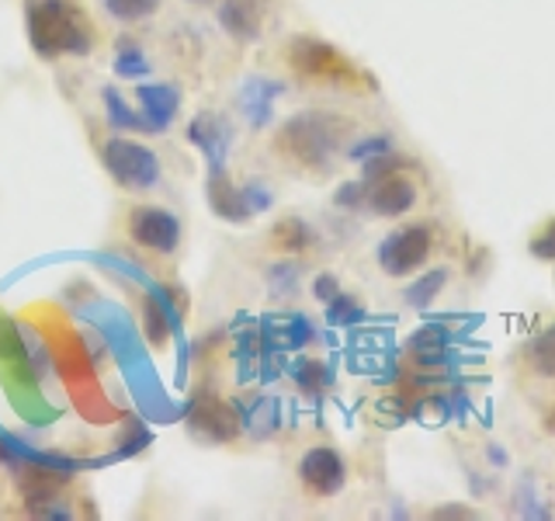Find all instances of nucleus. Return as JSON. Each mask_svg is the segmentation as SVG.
Returning a JSON list of instances; mask_svg holds the SVG:
<instances>
[{
  "label": "nucleus",
  "mask_w": 555,
  "mask_h": 521,
  "mask_svg": "<svg viewBox=\"0 0 555 521\" xmlns=\"http://www.w3.org/2000/svg\"><path fill=\"white\" fill-rule=\"evenodd\" d=\"M531 365H534V372L538 376H555V327H548L545 334H538L531 341Z\"/></svg>",
  "instance_id": "obj_19"
},
{
  "label": "nucleus",
  "mask_w": 555,
  "mask_h": 521,
  "mask_svg": "<svg viewBox=\"0 0 555 521\" xmlns=\"http://www.w3.org/2000/svg\"><path fill=\"white\" fill-rule=\"evenodd\" d=\"M337 205H340V208H358V205H364V181L340 185V191H337Z\"/></svg>",
  "instance_id": "obj_26"
},
{
  "label": "nucleus",
  "mask_w": 555,
  "mask_h": 521,
  "mask_svg": "<svg viewBox=\"0 0 555 521\" xmlns=\"http://www.w3.org/2000/svg\"><path fill=\"white\" fill-rule=\"evenodd\" d=\"M115 66H118V74H126V77H139V74H146V60H143V52H139L135 46H126L115 56Z\"/></svg>",
  "instance_id": "obj_23"
},
{
  "label": "nucleus",
  "mask_w": 555,
  "mask_h": 521,
  "mask_svg": "<svg viewBox=\"0 0 555 521\" xmlns=\"http://www.w3.org/2000/svg\"><path fill=\"white\" fill-rule=\"evenodd\" d=\"M264 8L268 0H222L219 22L236 39H257L260 22H264Z\"/></svg>",
  "instance_id": "obj_11"
},
{
  "label": "nucleus",
  "mask_w": 555,
  "mask_h": 521,
  "mask_svg": "<svg viewBox=\"0 0 555 521\" xmlns=\"http://www.w3.org/2000/svg\"><path fill=\"white\" fill-rule=\"evenodd\" d=\"M337 292H340V285H337V278H334V275H320L317 282H312V295H317L320 303H330Z\"/></svg>",
  "instance_id": "obj_27"
},
{
  "label": "nucleus",
  "mask_w": 555,
  "mask_h": 521,
  "mask_svg": "<svg viewBox=\"0 0 555 521\" xmlns=\"http://www.w3.org/2000/svg\"><path fill=\"white\" fill-rule=\"evenodd\" d=\"M326 320L334 327H354L364 320V306L358 300H351L347 292H337L334 300L326 303Z\"/></svg>",
  "instance_id": "obj_18"
},
{
  "label": "nucleus",
  "mask_w": 555,
  "mask_h": 521,
  "mask_svg": "<svg viewBox=\"0 0 555 521\" xmlns=\"http://www.w3.org/2000/svg\"><path fill=\"white\" fill-rule=\"evenodd\" d=\"M104 167L108 174L126 188H153L160 178V161L156 153L132 143V139H112L104 147Z\"/></svg>",
  "instance_id": "obj_4"
},
{
  "label": "nucleus",
  "mask_w": 555,
  "mask_h": 521,
  "mask_svg": "<svg viewBox=\"0 0 555 521\" xmlns=\"http://www.w3.org/2000/svg\"><path fill=\"white\" fill-rule=\"evenodd\" d=\"M406 347L424 372H441L455 365V334L444 323H424L416 334H410Z\"/></svg>",
  "instance_id": "obj_9"
},
{
  "label": "nucleus",
  "mask_w": 555,
  "mask_h": 521,
  "mask_svg": "<svg viewBox=\"0 0 555 521\" xmlns=\"http://www.w3.org/2000/svg\"><path fill=\"white\" fill-rule=\"evenodd\" d=\"M274 91H282L278 84H268V80H250L247 91H243V112L250 115L254 126H264L271 118V101H274Z\"/></svg>",
  "instance_id": "obj_15"
},
{
  "label": "nucleus",
  "mask_w": 555,
  "mask_h": 521,
  "mask_svg": "<svg viewBox=\"0 0 555 521\" xmlns=\"http://www.w3.org/2000/svg\"><path fill=\"white\" fill-rule=\"evenodd\" d=\"M292 379H295V386H299L306 396H320L326 386H330V369L323 361H312V358H302V361H295V369H292Z\"/></svg>",
  "instance_id": "obj_17"
},
{
  "label": "nucleus",
  "mask_w": 555,
  "mask_h": 521,
  "mask_svg": "<svg viewBox=\"0 0 555 521\" xmlns=\"http://www.w3.org/2000/svg\"><path fill=\"white\" fill-rule=\"evenodd\" d=\"M545 431H548V434H555V407L545 414Z\"/></svg>",
  "instance_id": "obj_30"
},
{
  "label": "nucleus",
  "mask_w": 555,
  "mask_h": 521,
  "mask_svg": "<svg viewBox=\"0 0 555 521\" xmlns=\"http://www.w3.org/2000/svg\"><path fill=\"white\" fill-rule=\"evenodd\" d=\"M243 191V202H247V208H250V213H260V208H268L271 205V191L264 188V185H243L240 188Z\"/></svg>",
  "instance_id": "obj_25"
},
{
  "label": "nucleus",
  "mask_w": 555,
  "mask_h": 521,
  "mask_svg": "<svg viewBox=\"0 0 555 521\" xmlns=\"http://www.w3.org/2000/svg\"><path fill=\"white\" fill-rule=\"evenodd\" d=\"M191 428H195L205 442H230L240 431V417L230 404H222L216 396H202L191 407Z\"/></svg>",
  "instance_id": "obj_10"
},
{
  "label": "nucleus",
  "mask_w": 555,
  "mask_h": 521,
  "mask_svg": "<svg viewBox=\"0 0 555 521\" xmlns=\"http://www.w3.org/2000/svg\"><path fill=\"white\" fill-rule=\"evenodd\" d=\"M274 240L282 243L285 251H306L312 243V230L302 219H285V223L274 226Z\"/></svg>",
  "instance_id": "obj_20"
},
{
  "label": "nucleus",
  "mask_w": 555,
  "mask_h": 521,
  "mask_svg": "<svg viewBox=\"0 0 555 521\" xmlns=\"http://www.w3.org/2000/svg\"><path fill=\"white\" fill-rule=\"evenodd\" d=\"M139 104H143V126L160 132L167 129L173 112H178V91H170V87H143Z\"/></svg>",
  "instance_id": "obj_14"
},
{
  "label": "nucleus",
  "mask_w": 555,
  "mask_h": 521,
  "mask_svg": "<svg viewBox=\"0 0 555 521\" xmlns=\"http://www.w3.org/2000/svg\"><path fill=\"white\" fill-rule=\"evenodd\" d=\"M191 143H198L205 150V156L212 161V167H222L225 147H230V129L222 126L216 115H198L191 122Z\"/></svg>",
  "instance_id": "obj_13"
},
{
  "label": "nucleus",
  "mask_w": 555,
  "mask_h": 521,
  "mask_svg": "<svg viewBox=\"0 0 555 521\" xmlns=\"http://www.w3.org/2000/svg\"><path fill=\"white\" fill-rule=\"evenodd\" d=\"M430 518H473V511L468 508H438Z\"/></svg>",
  "instance_id": "obj_28"
},
{
  "label": "nucleus",
  "mask_w": 555,
  "mask_h": 521,
  "mask_svg": "<svg viewBox=\"0 0 555 521\" xmlns=\"http://www.w3.org/2000/svg\"><path fill=\"white\" fill-rule=\"evenodd\" d=\"M490 456H493L496 466H507V452H503L500 445H490Z\"/></svg>",
  "instance_id": "obj_29"
},
{
  "label": "nucleus",
  "mask_w": 555,
  "mask_h": 521,
  "mask_svg": "<svg viewBox=\"0 0 555 521\" xmlns=\"http://www.w3.org/2000/svg\"><path fill=\"white\" fill-rule=\"evenodd\" d=\"M104 8L115 17H121V22H139V17H146L160 8V0H104Z\"/></svg>",
  "instance_id": "obj_21"
},
{
  "label": "nucleus",
  "mask_w": 555,
  "mask_h": 521,
  "mask_svg": "<svg viewBox=\"0 0 555 521\" xmlns=\"http://www.w3.org/2000/svg\"><path fill=\"white\" fill-rule=\"evenodd\" d=\"M444 282H448V271H444V268H434V271H427L424 278H416V282L403 292L406 306H413V309H427L434 300H438V292L444 289Z\"/></svg>",
  "instance_id": "obj_16"
},
{
  "label": "nucleus",
  "mask_w": 555,
  "mask_h": 521,
  "mask_svg": "<svg viewBox=\"0 0 555 521\" xmlns=\"http://www.w3.org/2000/svg\"><path fill=\"white\" fill-rule=\"evenodd\" d=\"M28 31L31 46L42 56H60V52H87L94 46V31L83 25L77 8L66 0H31L28 4Z\"/></svg>",
  "instance_id": "obj_2"
},
{
  "label": "nucleus",
  "mask_w": 555,
  "mask_h": 521,
  "mask_svg": "<svg viewBox=\"0 0 555 521\" xmlns=\"http://www.w3.org/2000/svg\"><path fill=\"white\" fill-rule=\"evenodd\" d=\"M531 254H534L538 260H555V223L545 226V230L531 240Z\"/></svg>",
  "instance_id": "obj_24"
},
{
  "label": "nucleus",
  "mask_w": 555,
  "mask_h": 521,
  "mask_svg": "<svg viewBox=\"0 0 555 521\" xmlns=\"http://www.w3.org/2000/svg\"><path fill=\"white\" fill-rule=\"evenodd\" d=\"M392 150V143L386 136H372V139H364V143H358V147H351L347 150V156H351V161H372V156H382V153H389Z\"/></svg>",
  "instance_id": "obj_22"
},
{
  "label": "nucleus",
  "mask_w": 555,
  "mask_h": 521,
  "mask_svg": "<svg viewBox=\"0 0 555 521\" xmlns=\"http://www.w3.org/2000/svg\"><path fill=\"white\" fill-rule=\"evenodd\" d=\"M299 480L306 483L309 494L317 497H334L344 491V480H347V466L340 459L337 448H326V445H317L309 448L302 462H299Z\"/></svg>",
  "instance_id": "obj_7"
},
{
  "label": "nucleus",
  "mask_w": 555,
  "mask_h": 521,
  "mask_svg": "<svg viewBox=\"0 0 555 521\" xmlns=\"http://www.w3.org/2000/svg\"><path fill=\"white\" fill-rule=\"evenodd\" d=\"M430 230L427 226H403L378 243V265L392 278H406L410 271L424 268L430 257Z\"/></svg>",
  "instance_id": "obj_3"
},
{
  "label": "nucleus",
  "mask_w": 555,
  "mask_h": 521,
  "mask_svg": "<svg viewBox=\"0 0 555 521\" xmlns=\"http://www.w3.org/2000/svg\"><path fill=\"white\" fill-rule=\"evenodd\" d=\"M129 233L135 243L156 251V254H173L178 251V240H181V223L167 208H135L132 219H129Z\"/></svg>",
  "instance_id": "obj_8"
},
{
  "label": "nucleus",
  "mask_w": 555,
  "mask_h": 521,
  "mask_svg": "<svg viewBox=\"0 0 555 521\" xmlns=\"http://www.w3.org/2000/svg\"><path fill=\"white\" fill-rule=\"evenodd\" d=\"M208 202H212L216 216L230 219V223H247L254 213L243 202V191L225 178L222 167H212V178H208Z\"/></svg>",
  "instance_id": "obj_12"
},
{
  "label": "nucleus",
  "mask_w": 555,
  "mask_h": 521,
  "mask_svg": "<svg viewBox=\"0 0 555 521\" xmlns=\"http://www.w3.org/2000/svg\"><path fill=\"white\" fill-rule=\"evenodd\" d=\"M364 205H369L372 213H378V216L396 219V216L410 213V208L416 205V185L406 178L403 170L378 174V178L364 181Z\"/></svg>",
  "instance_id": "obj_6"
},
{
  "label": "nucleus",
  "mask_w": 555,
  "mask_h": 521,
  "mask_svg": "<svg viewBox=\"0 0 555 521\" xmlns=\"http://www.w3.org/2000/svg\"><path fill=\"white\" fill-rule=\"evenodd\" d=\"M351 132V122L330 112H302L288 118L282 132H278V147H282L295 164L309 170H330L344 150V139Z\"/></svg>",
  "instance_id": "obj_1"
},
{
  "label": "nucleus",
  "mask_w": 555,
  "mask_h": 521,
  "mask_svg": "<svg viewBox=\"0 0 555 521\" xmlns=\"http://www.w3.org/2000/svg\"><path fill=\"white\" fill-rule=\"evenodd\" d=\"M288 60L299 74L323 77V80H351L358 74L354 63L340 56V49H334L323 39H312V35H299L288 46Z\"/></svg>",
  "instance_id": "obj_5"
}]
</instances>
